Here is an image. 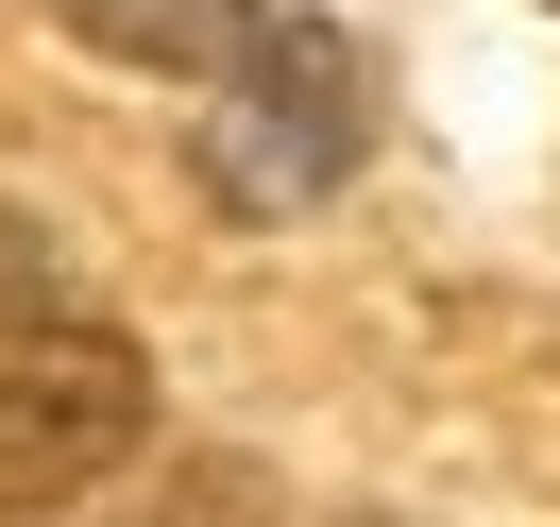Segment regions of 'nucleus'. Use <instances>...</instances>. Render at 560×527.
<instances>
[{
    "label": "nucleus",
    "instance_id": "obj_1",
    "mask_svg": "<svg viewBox=\"0 0 560 527\" xmlns=\"http://www.w3.org/2000/svg\"><path fill=\"white\" fill-rule=\"evenodd\" d=\"M357 153H374V85H357L340 18H255V51L205 85V205L306 221V205H340Z\"/></svg>",
    "mask_w": 560,
    "mask_h": 527
},
{
    "label": "nucleus",
    "instance_id": "obj_2",
    "mask_svg": "<svg viewBox=\"0 0 560 527\" xmlns=\"http://www.w3.org/2000/svg\"><path fill=\"white\" fill-rule=\"evenodd\" d=\"M153 443V375L103 323H0V511H69Z\"/></svg>",
    "mask_w": 560,
    "mask_h": 527
},
{
    "label": "nucleus",
    "instance_id": "obj_3",
    "mask_svg": "<svg viewBox=\"0 0 560 527\" xmlns=\"http://www.w3.org/2000/svg\"><path fill=\"white\" fill-rule=\"evenodd\" d=\"M51 18H69L85 51H103V69H171V85H221L255 51V18H272V0H51Z\"/></svg>",
    "mask_w": 560,
    "mask_h": 527
},
{
    "label": "nucleus",
    "instance_id": "obj_4",
    "mask_svg": "<svg viewBox=\"0 0 560 527\" xmlns=\"http://www.w3.org/2000/svg\"><path fill=\"white\" fill-rule=\"evenodd\" d=\"M357 527H390V511H357Z\"/></svg>",
    "mask_w": 560,
    "mask_h": 527
}]
</instances>
